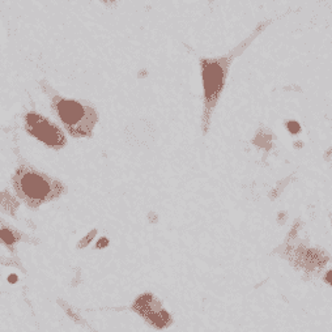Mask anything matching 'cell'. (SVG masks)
Segmentation results:
<instances>
[{
    "label": "cell",
    "mask_w": 332,
    "mask_h": 332,
    "mask_svg": "<svg viewBox=\"0 0 332 332\" xmlns=\"http://www.w3.org/2000/svg\"><path fill=\"white\" fill-rule=\"evenodd\" d=\"M25 124L29 134H31L49 147L60 148L66 143V139L57 126L49 122L39 114L29 113L25 118Z\"/></svg>",
    "instance_id": "cell-4"
},
{
    "label": "cell",
    "mask_w": 332,
    "mask_h": 332,
    "mask_svg": "<svg viewBox=\"0 0 332 332\" xmlns=\"http://www.w3.org/2000/svg\"><path fill=\"white\" fill-rule=\"evenodd\" d=\"M230 58L221 59H204L201 60V76H203L204 104L205 111L204 116L207 118L215 107L220 93L225 85Z\"/></svg>",
    "instance_id": "cell-3"
},
{
    "label": "cell",
    "mask_w": 332,
    "mask_h": 332,
    "mask_svg": "<svg viewBox=\"0 0 332 332\" xmlns=\"http://www.w3.org/2000/svg\"><path fill=\"white\" fill-rule=\"evenodd\" d=\"M326 279H327V281H328V282H331V284H332V271H331V272L328 273V275H327V277H326Z\"/></svg>",
    "instance_id": "cell-6"
},
{
    "label": "cell",
    "mask_w": 332,
    "mask_h": 332,
    "mask_svg": "<svg viewBox=\"0 0 332 332\" xmlns=\"http://www.w3.org/2000/svg\"><path fill=\"white\" fill-rule=\"evenodd\" d=\"M16 191L31 207L53 200L60 195L63 186L59 182L39 174L29 168H20L13 178Z\"/></svg>",
    "instance_id": "cell-1"
},
{
    "label": "cell",
    "mask_w": 332,
    "mask_h": 332,
    "mask_svg": "<svg viewBox=\"0 0 332 332\" xmlns=\"http://www.w3.org/2000/svg\"><path fill=\"white\" fill-rule=\"evenodd\" d=\"M53 107L69 134L75 136L91 135L96 123V114L91 107L62 97H54Z\"/></svg>",
    "instance_id": "cell-2"
},
{
    "label": "cell",
    "mask_w": 332,
    "mask_h": 332,
    "mask_svg": "<svg viewBox=\"0 0 332 332\" xmlns=\"http://www.w3.org/2000/svg\"><path fill=\"white\" fill-rule=\"evenodd\" d=\"M134 307L139 311L140 315H143L145 319L149 320L153 326L162 328V327L169 324L170 322L169 315H168V313L163 310L162 306L160 305V302L157 301L153 296L151 295L141 296L138 301L135 302Z\"/></svg>",
    "instance_id": "cell-5"
}]
</instances>
